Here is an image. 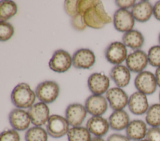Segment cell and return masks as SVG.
<instances>
[{
  "instance_id": "36",
  "label": "cell",
  "mask_w": 160,
  "mask_h": 141,
  "mask_svg": "<svg viewBox=\"0 0 160 141\" xmlns=\"http://www.w3.org/2000/svg\"><path fill=\"white\" fill-rule=\"evenodd\" d=\"M107 141H131V140L126 135L115 133L110 135L108 137Z\"/></svg>"
},
{
  "instance_id": "37",
  "label": "cell",
  "mask_w": 160,
  "mask_h": 141,
  "mask_svg": "<svg viewBox=\"0 0 160 141\" xmlns=\"http://www.w3.org/2000/svg\"><path fill=\"white\" fill-rule=\"evenodd\" d=\"M153 16L156 20L160 21V1L153 5Z\"/></svg>"
},
{
  "instance_id": "26",
  "label": "cell",
  "mask_w": 160,
  "mask_h": 141,
  "mask_svg": "<svg viewBox=\"0 0 160 141\" xmlns=\"http://www.w3.org/2000/svg\"><path fill=\"white\" fill-rule=\"evenodd\" d=\"M18 6L12 1H1L0 2V20L5 21L15 16Z\"/></svg>"
},
{
  "instance_id": "8",
  "label": "cell",
  "mask_w": 160,
  "mask_h": 141,
  "mask_svg": "<svg viewBox=\"0 0 160 141\" xmlns=\"http://www.w3.org/2000/svg\"><path fill=\"white\" fill-rule=\"evenodd\" d=\"M135 24L131 11L127 9H118L114 14L113 25L116 30L126 33L132 30Z\"/></svg>"
},
{
  "instance_id": "31",
  "label": "cell",
  "mask_w": 160,
  "mask_h": 141,
  "mask_svg": "<svg viewBox=\"0 0 160 141\" xmlns=\"http://www.w3.org/2000/svg\"><path fill=\"white\" fill-rule=\"evenodd\" d=\"M99 1L98 0H79L77 4L78 14L83 16L85 12L89 8L94 6Z\"/></svg>"
},
{
  "instance_id": "24",
  "label": "cell",
  "mask_w": 160,
  "mask_h": 141,
  "mask_svg": "<svg viewBox=\"0 0 160 141\" xmlns=\"http://www.w3.org/2000/svg\"><path fill=\"white\" fill-rule=\"evenodd\" d=\"M68 141H91V134L88 129L82 126L72 127L67 134Z\"/></svg>"
},
{
  "instance_id": "27",
  "label": "cell",
  "mask_w": 160,
  "mask_h": 141,
  "mask_svg": "<svg viewBox=\"0 0 160 141\" xmlns=\"http://www.w3.org/2000/svg\"><path fill=\"white\" fill-rule=\"evenodd\" d=\"M24 139L26 141H48V134L42 127L34 126L27 130Z\"/></svg>"
},
{
  "instance_id": "2",
  "label": "cell",
  "mask_w": 160,
  "mask_h": 141,
  "mask_svg": "<svg viewBox=\"0 0 160 141\" xmlns=\"http://www.w3.org/2000/svg\"><path fill=\"white\" fill-rule=\"evenodd\" d=\"M35 91L26 83L18 84L12 89L11 94V99L16 108L29 109L36 99Z\"/></svg>"
},
{
  "instance_id": "10",
  "label": "cell",
  "mask_w": 160,
  "mask_h": 141,
  "mask_svg": "<svg viewBox=\"0 0 160 141\" xmlns=\"http://www.w3.org/2000/svg\"><path fill=\"white\" fill-rule=\"evenodd\" d=\"M106 98L113 111L123 110L128 106L129 97L121 88L113 87L106 93Z\"/></svg>"
},
{
  "instance_id": "19",
  "label": "cell",
  "mask_w": 160,
  "mask_h": 141,
  "mask_svg": "<svg viewBox=\"0 0 160 141\" xmlns=\"http://www.w3.org/2000/svg\"><path fill=\"white\" fill-rule=\"evenodd\" d=\"M147 125L146 122L141 119L131 121L126 129V136L134 141L146 139L148 129Z\"/></svg>"
},
{
  "instance_id": "18",
  "label": "cell",
  "mask_w": 160,
  "mask_h": 141,
  "mask_svg": "<svg viewBox=\"0 0 160 141\" xmlns=\"http://www.w3.org/2000/svg\"><path fill=\"white\" fill-rule=\"evenodd\" d=\"M131 12L135 20L144 23L153 16V5L148 1H141L135 4Z\"/></svg>"
},
{
  "instance_id": "4",
  "label": "cell",
  "mask_w": 160,
  "mask_h": 141,
  "mask_svg": "<svg viewBox=\"0 0 160 141\" xmlns=\"http://www.w3.org/2000/svg\"><path fill=\"white\" fill-rule=\"evenodd\" d=\"M134 84L138 91L146 96L154 93L158 87L154 73L146 70L138 73Z\"/></svg>"
},
{
  "instance_id": "22",
  "label": "cell",
  "mask_w": 160,
  "mask_h": 141,
  "mask_svg": "<svg viewBox=\"0 0 160 141\" xmlns=\"http://www.w3.org/2000/svg\"><path fill=\"white\" fill-rule=\"evenodd\" d=\"M110 128L116 131L126 129L130 122L129 114L124 110L114 111L109 117Z\"/></svg>"
},
{
  "instance_id": "40",
  "label": "cell",
  "mask_w": 160,
  "mask_h": 141,
  "mask_svg": "<svg viewBox=\"0 0 160 141\" xmlns=\"http://www.w3.org/2000/svg\"><path fill=\"white\" fill-rule=\"evenodd\" d=\"M158 43H159V45H160V33L159 34V35H158Z\"/></svg>"
},
{
  "instance_id": "12",
  "label": "cell",
  "mask_w": 160,
  "mask_h": 141,
  "mask_svg": "<svg viewBox=\"0 0 160 141\" xmlns=\"http://www.w3.org/2000/svg\"><path fill=\"white\" fill-rule=\"evenodd\" d=\"M84 106L79 103H72L68 106L65 111V117L71 127L81 126L87 116Z\"/></svg>"
},
{
  "instance_id": "15",
  "label": "cell",
  "mask_w": 160,
  "mask_h": 141,
  "mask_svg": "<svg viewBox=\"0 0 160 141\" xmlns=\"http://www.w3.org/2000/svg\"><path fill=\"white\" fill-rule=\"evenodd\" d=\"M8 118L11 126L17 131H24L28 129L31 123L28 112L23 109L15 108L12 109L10 112Z\"/></svg>"
},
{
  "instance_id": "21",
  "label": "cell",
  "mask_w": 160,
  "mask_h": 141,
  "mask_svg": "<svg viewBox=\"0 0 160 141\" xmlns=\"http://www.w3.org/2000/svg\"><path fill=\"white\" fill-rule=\"evenodd\" d=\"M109 75L118 88L127 86L131 81V71L126 66L122 65L114 66L110 71Z\"/></svg>"
},
{
  "instance_id": "6",
  "label": "cell",
  "mask_w": 160,
  "mask_h": 141,
  "mask_svg": "<svg viewBox=\"0 0 160 141\" xmlns=\"http://www.w3.org/2000/svg\"><path fill=\"white\" fill-rule=\"evenodd\" d=\"M72 65V57L68 52L62 49L55 51L49 61V68L59 73L67 71Z\"/></svg>"
},
{
  "instance_id": "34",
  "label": "cell",
  "mask_w": 160,
  "mask_h": 141,
  "mask_svg": "<svg viewBox=\"0 0 160 141\" xmlns=\"http://www.w3.org/2000/svg\"><path fill=\"white\" fill-rule=\"evenodd\" d=\"M148 141H160V127H150L146 136Z\"/></svg>"
},
{
  "instance_id": "38",
  "label": "cell",
  "mask_w": 160,
  "mask_h": 141,
  "mask_svg": "<svg viewBox=\"0 0 160 141\" xmlns=\"http://www.w3.org/2000/svg\"><path fill=\"white\" fill-rule=\"evenodd\" d=\"M154 75H155L157 85H158V87L160 88V67L157 68L156 69Z\"/></svg>"
},
{
  "instance_id": "23",
  "label": "cell",
  "mask_w": 160,
  "mask_h": 141,
  "mask_svg": "<svg viewBox=\"0 0 160 141\" xmlns=\"http://www.w3.org/2000/svg\"><path fill=\"white\" fill-rule=\"evenodd\" d=\"M122 42L132 50H140L144 43V37L141 32L132 29L123 34Z\"/></svg>"
},
{
  "instance_id": "17",
  "label": "cell",
  "mask_w": 160,
  "mask_h": 141,
  "mask_svg": "<svg viewBox=\"0 0 160 141\" xmlns=\"http://www.w3.org/2000/svg\"><path fill=\"white\" fill-rule=\"evenodd\" d=\"M128 106L130 112L134 115L145 114L149 107L147 96L138 91L133 93L129 97Z\"/></svg>"
},
{
  "instance_id": "3",
  "label": "cell",
  "mask_w": 160,
  "mask_h": 141,
  "mask_svg": "<svg viewBox=\"0 0 160 141\" xmlns=\"http://www.w3.org/2000/svg\"><path fill=\"white\" fill-rule=\"evenodd\" d=\"M59 91V84L56 81H44L36 86L35 93L40 102L50 104L56 100Z\"/></svg>"
},
{
  "instance_id": "35",
  "label": "cell",
  "mask_w": 160,
  "mask_h": 141,
  "mask_svg": "<svg viewBox=\"0 0 160 141\" xmlns=\"http://www.w3.org/2000/svg\"><path fill=\"white\" fill-rule=\"evenodd\" d=\"M136 1L134 0H128V1H122V0H116L115 1V4L119 9H127L132 8L136 4Z\"/></svg>"
},
{
  "instance_id": "16",
  "label": "cell",
  "mask_w": 160,
  "mask_h": 141,
  "mask_svg": "<svg viewBox=\"0 0 160 141\" xmlns=\"http://www.w3.org/2000/svg\"><path fill=\"white\" fill-rule=\"evenodd\" d=\"M34 126L42 127L45 125L50 117L49 109L47 104L39 102L32 105L28 111Z\"/></svg>"
},
{
  "instance_id": "28",
  "label": "cell",
  "mask_w": 160,
  "mask_h": 141,
  "mask_svg": "<svg viewBox=\"0 0 160 141\" xmlns=\"http://www.w3.org/2000/svg\"><path fill=\"white\" fill-rule=\"evenodd\" d=\"M149 64L155 68L160 67V45H156L149 48L148 52Z\"/></svg>"
},
{
  "instance_id": "5",
  "label": "cell",
  "mask_w": 160,
  "mask_h": 141,
  "mask_svg": "<svg viewBox=\"0 0 160 141\" xmlns=\"http://www.w3.org/2000/svg\"><path fill=\"white\" fill-rule=\"evenodd\" d=\"M69 124L66 117L58 114L51 115L46 125L48 135L54 139H59L67 135Z\"/></svg>"
},
{
  "instance_id": "11",
  "label": "cell",
  "mask_w": 160,
  "mask_h": 141,
  "mask_svg": "<svg viewBox=\"0 0 160 141\" xmlns=\"http://www.w3.org/2000/svg\"><path fill=\"white\" fill-rule=\"evenodd\" d=\"M109 85V78L104 73H93L88 77V86L92 94H103L108 91Z\"/></svg>"
},
{
  "instance_id": "25",
  "label": "cell",
  "mask_w": 160,
  "mask_h": 141,
  "mask_svg": "<svg viewBox=\"0 0 160 141\" xmlns=\"http://www.w3.org/2000/svg\"><path fill=\"white\" fill-rule=\"evenodd\" d=\"M145 122L149 127H160V103L149 106L145 114Z\"/></svg>"
},
{
  "instance_id": "42",
  "label": "cell",
  "mask_w": 160,
  "mask_h": 141,
  "mask_svg": "<svg viewBox=\"0 0 160 141\" xmlns=\"http://www.w3.org/2000/svg\"><path fill=\"white\" fill-rule=\"evenodd\" d=\"M159 103H160V91L159 93Z\"/></svg>"
},
{
  "instance_id": "1",
  "label": "cell",
  "mask_w": 160,
  "mask_h": 141,
  "mask_svg": "<svg viewBox=\"0 0 160 141\" xmlns=\"http://www.w3.org/2000/svg\"><path fill=\"white\" fill-rule=\"evenodd\" d=\"M83 19L87 27L94 29H102L106 24L113 21L112 17L106 12L101 1L85 12Z\"/></svg>"
},
{
  "instance_id": "7",
  "label": "cell",
  "mask_w": 160,
  "mask_h": 141,
  "mask_svg": "<svg viewBox=\"0 0 160 141\" xmlns=\"http://www.w3.org/2000/svg\"><path fill=\"white\" fill-rule=\"evenodd\" d=\"M104 55L108 61L114 65H121L128 55L125 45L118 41L111 42L106 48Z\"/></svg>"
},
{
  "instance_id": "29",
  "label": "cell",
  "mask_w": 160,
  "mask_h": 141,
  "mask_svg": "<svg viewBox=\"0 0 160 141\" xmlns=\"http://www.w3.org/2000/svg\"><path fill=\"white\" fill-rule=\"evenodd\" d=\"M14 32V27L9 22L0 21V40L1 42L9 40L12 37Z\"/></svg>"
},
{
  "instance_id": "39",
  "label": "cell",
  "mask_w": 160,
  "mask_h": 141,
  "mask_svg": "<svg viewBox=\"0 0 160 141\" xmlns=\"http://www.w3.org/2000/svg\"><path fill=\"white\" fill-rule=\"evenodd\" d=\"M91 141H105L102 137H94L93 138H92Z\"/></svg>"
},
{
  "instance_id": "30",
  "label": "cell",
  "mask_w": 160,
  "mask_h": 141,
  "mask_svg": "<svg viewBox=\"0 0 160 141\" xmlns=\"http://www.w3.org/2000/svg\"><path fill=\"white\" fill-rule=\"evenodd\" d=\"M20 136L17 130L8 129L2 131L0 135V141H20Z\"/></svg>"
},
{
  "instance_id": "32",
  "label": "cell",
  "mask_w": 160,
  "mask_h": 141,
  "mask_svg": "<svg viewBox=\"0 0 160 141\" xmlns=\"http://www.w3.org/2000/svg\"><path fill=\"white\" fill-rule=\"evenodd\" d=\"M71 24L72 27L74 30L78 31H82L87 27V25L84 22L83 16L79 14H78L75 16L71 17Z\"/></svg>"
},
{
  "instance_id": "13",
  "label": "cell",
  "mask_w": 160,
  "mask_h": 141,
  "mask_svg": "<svg viewBox=\"0 0 160 141\" xmlns=\"http://www.w3.org/2000/svg\"><path fill=\"white\" fill-rule=\"evenodd\" d=\"M84 106L92 116H102L108 109V102L102 95L92 94L86 99Z\"/></svg>"
},
{
  "instance_id": "9",
  "label": "cell",
  "mask_w": 160,
  "mask_h": 141,
  "mask_svg": "<svg viewBox=\"0 0 160 141\" xmlns=\"http://www.w3.org/2000/svg\"><path fill=\"white\" fill-rule=\"evenodd\" d=\"M148 64V55L141 49L130 53L126 60V66L128 68L130 71L136 73L144 71Z\"/></svg>"
},
{
  "instance_id": "20",
  "label": "cell",
  "mask_w": 160,
  "mask_h": 141,
  "mask_svg": "<svg viewBox=\"0 0 160 141\" xmlns=\"http://www.w3.org/2000/svg\"><path fill=\"white\" fill-rule=\"evenodd\" d=\"M86 127L95 137H102L108 132L110 126L109 121L102 116H92L88 120Z\"/></svg>"
},
{
  "instance_id": "14",
  "label": "cell",
  "mask_w": 160,
  "mask_h": 141,
  "mask_svg": "<svg viewBox=\"0 0 160 141\" xmlns=\"http://www.w3.org/2000/svg\"><path fill=\"white\" fill-rule=\"evenodd\" d=\"M72 65L77 69H89L96 63V56L94 52L86 48H82L73 54Z\"/></svg>"
},
{
  "instance_id": "33",
  "label": "cell",
  "mask_w": 160,
  "mask_h": 141,
  "mask_svg": "<svg viewBox=\"0 0 160 141\" xmlns=\"http://www.w3.org/2000/svg\"><path fill=\"white\" fill-rule=\"evenodd\" d=\"M78 1L67 0L64 1V9L66 12L71 17H72L78 14L77 10Z\"/></svg>"
},
{
  "instance_id": "41",
  "label": "cell",
  "mask_w": 160,
  "mask_h": 141,
  "mask_svg": "<svg viewBox=\"0 0 160 141\" xmlns=\"http://www.w3.org/2000/svg\"><path fill=\"white\" fill-rule=\"evenodd\" d=\"M138 141H148L146 139H142V140H138Z\"/></svg>"
}]
</instances>
